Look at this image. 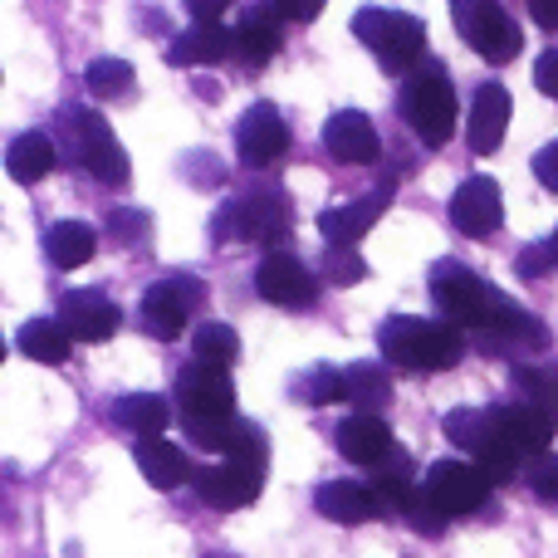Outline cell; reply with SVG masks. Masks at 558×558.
Wrapping results in <instances>:
<instances>
[{
  "mask_svg": "<svg viewBox=\"0 0 558 558\" xmlns=\"http://www.w3.org/2000/svg\"><path fill=\"white\" fill-rule=\"evenodd\" d=\"M377 348L392 367L407 373H446L465 357V333L456 324H436V318L392 314L377 328Z\"/></svg>",
  "mask_w": 558,
  "mask_h": 558,
  "instance_id": "6da1fadb",
  "label": "cell"
},
{
  "mask_svg": "<svg viewBox=\"0 0 558 558\" xmlns=\"http://www.w3.org/2000/svg\"><path fill=\"white\" fill-rule=\"evenodd\" d=\"M426 289H432L436 308H441V314L451 318L456 328H471V333H485V328H495L505 308L514 304V299H505L495 284H485L475 270H465L461 260L432 265V275H426Z\"/></svg>",
  "mask_w": 558,
  "mask_h": 558,
  "instance_id": "7a4b0ae2",
  "label": "cell"
},
{
  "mask_svg": "<svg viewBox=\"0 0 558 558\" xmlns=\"http://www.w3.org/2000/svg\"><path fill=\"white\" fill-rule=\"evenodd\" d=\"M294 226L289 202L270 186H251V192H235L216 206L211 216V241L231 245V241H279Z\"/></svg>",
  "mask_w": 558,
  "mask_h": 558,
  "instance_id": "3957f363",
  "label": "cell"
},
{
  "mask_svg": "<svg viewBox=\"0 0 558 558\" xmlns=\"http://www.w3.org/2000/svg\"><path fill=\"white\" fill-rule=\"evenodd\" d=\"M402 118L426 147L451 143L456 123H461V104H456V88L441 64L412 69V78H407V88H402Z\"/></svg>",
  "mask_w": 558,
  "mask_h": 558,
  "instance_id": "277c9868",
  "label": "cell"
},
{
  "mask_svg": "<svg viewBox=\"0 0 558 558\" xmlns=\"http://www.w3.org/2000/svg\"><path fill=\"white\" fill-rule=\"evenodd\" d=\"M59 133H64L69 157H74L94 182H104V186L128 182V153L113 137L104 113H94V108H64V113H59Z\"/></svg>",
  "mask_w": 558,
  "mask_h": 558,
  "instance_id": "5b68a950",
  "label": "cell"
},
{
  "mask_svg": "<svg viewBox=\"0 0 558 558\" xmlns=\"http://www.w3.org/2000/svg\"><path fill=\"white\" fill-rule=\"evenodd\" d=\"M353 35L373 49L387 74H407V69H416L426 54V25L416 15H407V10L363 5L353 15Z\"/></svg>",
  "mask_w": 558,
  "mask_h": 558,
  "instance_id": "8992f818",
  "label": "cell"
},
{
  "mask_svg": "<svg viewBox=\"0 0 558 558\" xmlns=\"http://www.w3.org/2000/svg\"><path fill=\"white\" fill-rule=\"evenodd\" d=\"M451 20H456V29H461V39L485 64H510L524 49L520 25H514V15L500 0H451Z\"/></svg>",
  "mask_w": 558,
  "mask_h": 558,
  "instance_id": "52a82bcc",
  "label": "cell"
},
{
  "mask_svg": "<svg viewBox=\"0 0 558 558\" xmlns=\"http://www.w3.org/2000/svg\"><path fill=\"white\" fill-rule=\"evenodd\" d=\"M490 485L495 481L475 461H432V471H426V481H422V495L446 520H456V514L481 510V505L490 500Z\"/></svg>",
  "mask_w": 558,
  "mask_h": 558,
  "instance_id": "ba28073f",
  "label": "cell"
},
{
  "mask_svg": "<svg viewBox=\"0 0 558 558\" xmlns=\"http://www.w3.org/2000/svg\"><path fill=\"white\" fill-rule=\"evenodd\" d=\"M206 299V284L192 275H177V279H162V284H153L143 294V328L153 338H162V343H172V338L186 333V324H192L196 304Z\"/></svg>",
  "mask_w": 558,
  "mask_h": 558,
  "instance_id": "9c48e42d",
  "label": "cell"
},
{
  "mask_svg": "<svg viewBox=\"0 0 558 558\" xmlns=\"http://www.w3.org/2000/svg\"><path fill=\"white\" fill-rule=\"evenodd\" d=\"M177 407H182L186 422H221L235 416V387L226 377V367L216 363H186L177 373Z\"/></svg>",
  "mask_w": 558,
  "mask_h": 558,
  "instance_id": "30bf717a",
  "label": "cell"
},
{
  "mask_svg": "<svg viewBox=\"0 0 558 558\" xmlns=\"http://www.w3.org/2000/svg\"><path fill=\"white\" fill-rule=\"evenodd\" d=\"M260 490H265V465H255V461H221V465L196 471V495H202V505H211V510H221V514L255 505Z\"/></svg>",
  "mask_w": 558,
  "mask_h": 558,
  "instance_id": "8fae6325",
  "label": "cell"
},
{
  "mask_svg": "<svg viewBox=\"0 0 558 558\" xmlns=\"http://www.w3.org/2000/svg\"><path fill=\"white\" fill-rule=\"evenodd\" d=\"M235 153H241V162L255 167V172L275 167L279 157L289 153V123H284V113H279L275 104H255L251 113L241 118V128H235Z\"/></svg>",
  "mask_w": 558,
  "mask_h": 558,
  "instance_id": "7c38bea8",
  "label": "cell"
},
{
  "mask_svg": "<svg viewBox=\"0 0 558 558\" xmlns=\"http://www.w3.org/2000/svg\"><path fill=\"white\" fill-rule=\"evenodd\" d=\"M500 221H505L500 186H495L490 177H465L451 196V226L461 235H471V241H485V235L500 231Z\"/></svg>",
  "mask_w": 558,
  "mask_h": 558,
  "instance_id": "4fadbf2b",
  "label": "cell"
},
{
  "mask_svg": "<svg viewBox=\"0 0 558 558\" xmlns=\"http://www.w3.org/2000/svg\"><path fill=\"white\" fill-rule=\"evenodd\" d=\"M255 294H260L265 304H279V308H304V304H314L318 279L308 275L294 255L270 251L260 265H255Z\"/></svg>",
  "mask_w": 558,
  "mask_h": 558,
  "instance_id": "5bb4252c",
  "label": "cell"
},
{
  "mask_svg": "<svg viewBox=\"0 0 558 558\" xmlns=\"http://www.w3.org/2000/svg\"><path fill=\"white\" fill-rule=\"evenodd\" d=\"M59 324L74 333V343H104L118 333V304L104 289H69L59 294Z\"/></svg>",
  "mask_w": 558,
  "mask_h": 558,
  "instance_id": "9a60e30c",
  "label": "cell"
},
{
  "mask_svg": "<svg viewBox=\"0 0 558 558\" xmlns=\"http://www.w3.org/2000/svg\"><path fill=\"white\" fill-rule=\"evenodd\" d=\"M333 446H338V456H343V461L373 465V471L397 451L392 426H387L377 412H353V416H343V422L333 426Z\"/></svg>",
  "mask_w": 558,
  "mask_h": 558,
  "instance_id": "2e32d148",
  "label": "cell"
},
{
  "mask_svg": "<svg viewBox=\"0 0 558 558\" xmlns=\"http://www.w3.org/2000/svg\"><path fill=\"white\" fill-rule=\"evenodd\" d=\"M387 206H392V186H377V192L357 196V202L328 206V211L318 216V231H324L328 245H357L377 221H383Z\"/></svg>",
  "mask_w": 558,
  "mask_h": 558,
  "instance_id": "e0dca14e",
  "label": "cell"
},
{
  "mask_svg": "<svg viewBox=\"0 0 558 558\" xmlns=\"http://www.w3.org/2000/svg\"><path fill=\"white\" fill-rule=\"evenodd\" d=\"M324 147H328V157L343 162V167H367V162H377V153H383L373 118L357 113V108H343V113L328 118L324 123Z\"/></svg>",
  "mask_w": 558,
  "mask_h": 558,
  "instance_id": "ac0fdd59",
  "label": "cell"
},
{
  "mask_svg": "<svg viewBox=\"0 0 558 558\" xmlns=\"http://www.w3.org/2000/svg\"><path fill=\"white\" fill-rule=\"evenodd\" d=\"M500 432L520 446L524 456H544L558 436V407H544V402H510V407H490Z\"/></svg>",
  "mask_w": 558,
  "mask_h": 558,
  "instance_id": "d6986e66",
  "label": "cell"
},
{
  "mask_svg": "<svg viewBox=\"0 0 558 558\" xmlns=\"http://www.w3.org/2000/svg\"><path fill=\"white\" fill-rule=\"evenodd\" d=\"M235 54V29H226L221 20H192V29L167 45V59L177 69H196V64H226Z\"/></svg>",
  "mask_w": 558,
  "mask_h": 558,
  "instance_id": "ffe728a7",
  "label": "cell"
},
{
  "mask_svg": "<svg viewBox=\"0 0 558 558\" xmlns=\"http://www.w3.org/2000/svg\"><path fill=\"white\" fill-rule=\"evenodd\" d=\"M510 113H514V98L505 84H481L471 98V128H465V143H471V153H495L505 137V128H510Z\"/></svg>",
  "mask_w": 558,
  "mask_h": 558,
  "instance_id": "44dd1931",
  "label": "cell"
},
{
  "mask_svg": "<svg viewBox=\"0 0 558 558\" xmlns=\"http://www.w3.org/2000/svg\"><path fill=\"white\" fill-rule=\"evenodd\" d=\"M133 461H137V471H143V481L157 485V490H182L186 481H196L192 456H186L177 441H167V436H147V441H137Z\"/></svg>",
  "mask_w": 558,
  "mask_h": 558,
  "instance_id": "7402d4cb",
  "label": "cell"
},
{
  "mask_svg": "<svg viewBox=\"0 0 558 558\" xmlns=\"http://www.w3.org/2000/svg\"><path fill=\"white\" fill-rule=\"evenodd\" d=\"M475 338H481L485 353H539V348H549V328L520 304H510L500 314V324L475 333Z\"/></svg>",
  "mask_w": 558,
  "mask_h": 558,
  "instance_id": "603a6c76",
  "label": "cell"
},
{
  "mask_svg": "<svg viewBox=\"0 0 558 558\" xmlns=\"http://www.w3.org/2000/svg\"><path fill=\"white\" fill-rule=\"evenodd\" d=\"M314 505H318V514L333 524H367L383 514L373 485H357V481H324L314 490Z\"/></svg>",
  "mask_w": 558,
  "mask_h": 558,
  "instance_id": "cb8c5ba5",
  "label": "cell"
},
{
  "mask_svg": "<svg viewBox=\"0 0 558 558\" xmlns=\"http://www.w3.org/2000/svg\"><path fill=\"white\" fill-rule=\"evenodd\" d=\"M279 10L275 5H255L241 15V25H235V54L245 59L251 69L270 64V59L279 54V45H284V25H279Z\"/></svg>",
  "mask_w": 558,
  "mask_h": 558,
  "instance_id": "d4e9b609",
  "label": "cell"
},
{
  "mask_svg": "<svg viewBox=\"0 0 558 558\" xmlns=\"http://www.w3.org/2000/svg\"><path fill=\"white\" fill-rule=\"evenodd\" d=\"M98 251V231L88 221H54L45 231V260L54 265V270H78V265H88Z\"/></svg>",
  "mask_w": 558,
  "mask_h": 558,
  "instance_id": "484cf974",
  "label": "cell"
},
{
  "mask_svg": "<svg viewBox=\"0 0 558 558\" xmlns=\"http://www.w3.org/2000/svg\"><path fill=\"white\" fill-rule=\"evenodd\" d=\"M15 348L29 357V363H69V353H74V333H69L59 318H29V324H20L15 333Z\"/></svg>",
  "mask_w": 558,
  "mask_h": 558,
  "instance_id": "4316f807",
  "label": "cell"
},
{
  "mask_svg": "<svg viewBox=\"0 0 558 558\" xmlns=\"http://www.w3.org/2000/svg\"><path fill=\"white\" fill-rule=\"evenodd\" d=\"M446 441L471 451V461H481V456L500 441V422H495L490 407H456V412L446 416Z\"/></svg>",
  "mask_w": 558,
  "mask_h": 558,
  "instance_id": "83f0119b",
  "label": "cell"
},
{
  "mask_svg": "<svg viewBox=\"0 0 558 558\" xmlns=\"http://www.w3.org/2000/svg\"><path fill=\"white\" fill-rule=\"evenodd\" d=\"M167 422H172V407H167V397H157V392H128V397H118L113 402V426L133 432L137 441L162 436Z\"/></svg>",
  "mask_w": 558,
  "mask_h": 558,
  "instance_id": "f1b7e54d",
  "label": "cell"
},
{
  "mask_svg": "<svg viewBox=\"0 0 558 558\" xmlns=\"http://www.w3.org/2000/svg\"><path fill=\"white\" fill-rule=\"evenodd\" d=\"M54 162L59 157H54V137L49 133H20L5 153V172L15 177L20 186H35L39 177L54 172Z\"/></svg>",
  "mask_w": 558,
  "mask_h": 558,
  "instance_id": "f546056e",
  "label": "cell"
},
{
  "mask_svg": "<svg viewBox=\"0 0 558 558\" xmlns=\"http://www.w3.org/2000/svg\"><path fill=\"white\" fill-rule=\"evenodd\" d=\"M373 475H377L373 495H377V505H383V514H407V505L416 500V490H412V456L397 446V451L387 456Z\"/></svg>",
  "mask_w": 558,
  "mask_h": 558,
  "instance_id": "4dcf8cb0",
  "label": "cell"
},
{
  "mask_svg": "<svg viewBox=\"0 0 558 558\" xmlns=\"http://www.w3.org/2000/svg\"><path fill=\"white\" fill-rule=\"evenodd\" d=\"M343 402H353V412H383L392 402V377L377 363H353L343 367Z\"/></svg>",
  "mask_w": 558,
  "mask_h": 558,
  "instance_id": "1f68e13d",
  "label": "cell"
},
{
  "mask_svg": "<svg viewBox=\"0 0 558 558\" xmlns=\"http://www.w3.org/2000/svg\"><path fill=\"white\" fill-rule=\"evenodd\" d=\"M192 353L196 363H216V367H231L241 357V338H235L231 324H196L192 333Z\"/></svg>",
  "mask_w": 558,
  "mask_h": 558,
  "instance_id": "d6a6232c",
  "label": "cell"
},
{
  "mask_svg": "<svg viewBox=\"0 0 558 558\" xmlns=\"http://www.w3.org/2000/svg\"><path fill=\"white\" fill-rule=\"evenodd\" d=\"M338 397H343V373H338V367L318 363V367H308V373L294 377V402L328 407V402H338Z\"/></svg>",
  "mask_w": 558,
  "mask_h": 558,
  "instance_id": "836d02e7",
  "label": "cell"
},
{
  "mask_svg": "<svg viewBox=\"0 0 558 558\" xmlns=\"http://www.w3.org/2000/svg\"><path fill=\"white\" fill-rule=\"evenodd\" d=\"M84 84L94 98H123L128 88H133V64H128V59H94Z\"/></svg>",
  "mask_w": 558,
  "mask_h": 558,
  "instance_id": "e575fe53",
  "label": "cell"
},
{
  "mask_svg": "<svg viewBox=\"0 0 558 558\" xmlns=\"http://www.w3.org/2000/svg\"><path fill=\"white\" fill-rule=\"evenodd\" d=\"M318 270H324L328 284H357V279H367V260L353 251V245H328Z\"/></svg>",
  "mask_w": 558,
  "mask_h": 558,
  "instance_id": "d590c367",
  "label": "cell"
},
{
  "mask_svg": "<svg viewBox=\"0 0 558 558\" xmlns=\"http://www.w3.org/2000/svg\"><path fill=\"white\" fill-rule=\"evenodd\" d=\"M514 387L524 392V402L558 407V363H549V367H514Z\"/></svg>",
  "mask_w": 558,
  "mask_h": 558,
  "instance_id": "8d00e7d4",
  "label": "cell"
},
{
  "mask_svg": "<svg viewBox=\"0 0 558 558\" xmlns=\"http://www.w3.org/2000/svg\"><path fill=\"white\" fill-rule=\"evenodd\" d=\"M530 490L539 495V500H549V505H558V451H544V456H534L530 461Z\"/></svg>",
  "mask_w": 558,
  "mask_h": 558,
  "instance_id": "74e56055",
  "label": "cell"
},
{
  "mask_svg": "<svg viewBox=\"0 0 558 558\" xmlns=\"http://www.w3.org/2000/svg\"><path fill=\"white\" fill-rule=\"evenodd\" d=\"M108 231H113L118 245H143V241H147V216L113 206V211H108Z\"/></svg>",
  "mask_w": 558,
  "mask_h": 558,
  "instance_id": "f35d334b",
  "label": "cell"
},
{
  "mask_svg": "<svg viewBox=\"0 0 558 558\" xmlns=\"http://www.w3.org/2000/svg\"><path fill=\"white\" fill-rule=\"evenodd\" d=\"M402 520H407V524H412V530H416V534H441V530H446V514H441V510H436V505H432V500H426V495H422V490H416V500H412V505H407V514H402Z\"/></svg>",
  "mask_w": 558,
  "mask_h": 558,
  "instance_id": "ab89813d",
  "label": "cell"
},
{
  "mask_svg": "<svg viewBox=\"0 0 558 558\" xmlns=\"http://www.w3.org/2000/svg\"><path fill=\"white\" fill-rule=\"evenodd\" d=\"M534 88L544 98H558V49H544L539 64H534Z\"/></svg>",
  "mask_w": 558,
  "mask_h": 558,
  "instance_id": "60d3db41",
  "label": "cell"
},
{
  "mask_svg": "<svg viewBox=\"0 0 558 558\" xmlns=\"http://www.w3.org/2000/svg\"><path fill=\"white\" fill-rule=\"evenodd\" d=\"M534 177H539V182L558 196V137H554V143H544L539 153H534Z\"/></svg>",
  "mask_w": 558,
  "mask_h": 558,
  "instance_id": "b9f144b4",
  "label": "cell"
},
{
  "mask_svg": "<svg viewBox=\"0 0 558 558\" xmlns=\"http://www.w3.org/2000/svg\"><path fill=\"white\" fill-rule=\"evenodd\" d=\"M270 5H275L284 20H299V25H304V20H318V15H324L328 0H270Z\"/></svg>",
  "mask_w": 558,
  "mask_h": 558,
  "instance_id": "7bdbcfd3",
  "label": "cell"
},
{
  "mask_svg": "<svg viewBox=\"0 0 558 558\" xmlns=\"http://www.w3.org/2000/svg\"><path fill=\"white\" fill-rule=\"evenodd\" d=\"M549 265H558L554 251H549V241H544V245H530V251L520 255V275H524V279H539L544 270H549Z\"/></svg>",
  "mask_w": 558,
  "mask_h": 558,
  "instance_id": "ee69618b",
  "label": "cell"
},
{
  "mask_svg": "<svg viewBox=\"0 0 558 558\" xmlns=\"http://www.w3.org/2000/svg\"><path fill=\"white\" fill-rule=\"evenodd\" d=\"M182 5L192 10V20H221L235 0H182Z\"/></svg>",
  "mask_w": 558,
  "mask_h": 558,
  "instance_id": "f6af8a7d",
  "label": "cell"
},
{
  "mask_svg": "<svg viewBox=\"0 0 558 558\" xmlns=\"http://www.w3.org/2000/svg\"><path fill=\"white\" fill-rule=\"evenodd\" d=\"M530 15L539 29H558V0H530Z\"/></svg>",
  "mask_w": 558,
  "mask_h": 558,
  "instance_id": "bcb514c9",
  "label": "cell"
},
{
  "mask_svg": "<svg viewBox=\"0 0 558 558\" xmlns=\"http://www.w3.org/2000/svg\"><path fill=\"white\" fill-rule=\"evenodd\" d=\"M549 251H554V260H558V226H554V235H549Z\"/></svg>",
  "mask_w": 558,
  "mask_h": 558,
  "instance_id": "7dc6e473",
  "label": "cell"
}]
</instances>
